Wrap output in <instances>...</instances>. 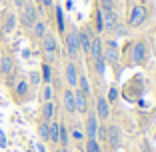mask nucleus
I'll return each mask as SVG.
<instances>
[{
  "label": "nucleus",
  "instance_id": "obj_6",
  "mask_svg": "<svg viewBox=\"0 0 156 152\" xmlns=\"http://www.w3.org/2000/svg\"><path fill=\"white\" fill-rule=\"evenodd\" d=\"M12 94H14V100L16 102H24L28 98V94H30V84H28V80H18V82L14 84V90H12Z\"/></svg>",
  "mask_w": 156,
  "mask_h": 152
},
{
  "label": "nucleus",
  "instance_id": "obj_1",
  "mask_svg": "<svg viewBox=\"0 0 156 152\" xmlns=\"http://www.w3.org/2000/svg\"><path fill=\"white\" fill-rule=\"evenodd\" d=\"M100 16H102V28L106 32H112L118 24V14L112 6V0H100Z\"/></svg>",
  "mask_w": 156,
  "mask_h": 152
},
{
  "label": "nucleus",
  "instance_id": "obj_21",
  "mask_svg": "<svg viewBox=\"0 0 156 152\" xmlns=\"http://www.w3.org/2000/svg\"><path fill=\"white\" fill-rule=\"evenodd\" d=\"M58 132H60V122H50V134H48V142H52L56 146L58 144Z\"/></svg>",
  "mask_w": 156,
  "mask_h": 152
},
{
  "label": "nucleus",
  "instance_id": "obj_16",
  "mask_svg": "<svg viewBox=\"0 0 156 152\" xmlns=\"http://www.w3.org/2000/svg\"><path fill=\"white\" fill-rule=\"evenodd\" d=\"M62 102H64V110L66 112H76V104H74V90L72 88H66L64 94H62Z\"/></svg>",
  "mask_w": 156,
  "mask_h": 152
},
{
  "label": "nucleus",
  "instance_id": "obj_27",
  "mask_svg": "<svg viewBox=\"0 0 156 152\" xmlns=\"http://www.w3.org/2000/svg\"><path fill=\"white\" fill-rule=\"evenodd\" d=\"M86 152H100V144L96 138H88L86 142Z\"/></svg>",
  "mask_w": 156,
  "mask_h": 152
},
{
  "label": "nucleus",
  "instance_id": "obj_37",
  "mask_svg": "<svg viewBox=\"0 0 156 152\" xmlns=\"http://www.w3.org/2000/svg\"><path fill=\"white\" fill-rule=\"evenodd\" d=\"M54 152H68V148H64V146H56Z\"/></svg>",
  "mask_w": 156,
  "mask_h": 152
},
{
  "label": "nucleus",
  "instance_id": "obj_20",
  "mask_svg": "<svg viewBox=\"0 0 156 152\" xmlns=\"http://www.w3.org/2000/svg\"><path fill=\"white\" fill-rule=\"evenodd\" d=\"M30 30H32V36L36 38V40H42V38H44V34H46V24L42 22V20H36V22H34V26L30 28Z\"/></svg>",
  "mask_w": 156,
  "mask_h": 152
},
{
  "label": "nucleus",
  "instance_id": "obj_8",
  "mask_svg": "<svg viewBox=\"0 0 156 152\" xmlns=\"http://www.w3.org/2000/svg\"><path fill=\"white\" fill-rule=\"evenodd\" d=\"M86 124H84V134L88 138H96V130H98V116L94 112H86Z\"/></svg>",
  "mask_w": 156,
  "mask_h": 152
},
{
  "label": "nucleus",
  "instance_id": "obj_23",
  "mask_svg": "<svg viewBox=\"0 0 156 152\" xmlns=\"http://www.w3.org/2000/svg\"><path fill=\"white\" fill-rule=\"evenodd\" d=\"M76 88L80 90V92H84L86 96L90 94V82H88L86 76H78V84H76Z\"/></svg>",
  "mask_w": 156,
  "mask_h": 152
},
{
  "label": "nucleus",
  "instance_id": "obj_4",
  "mask_svg": "<svg viewBox=\"0 0 156 152\" xmlns=\"http://www.w3.org/2000/svg\"><path fill=\"white\" fill-rule=\"evenodd\" d=\"M64 44H66V52H68V56L74 60L78 56V52H80V44H78V30H76V28H72L70 32H66Z\"/></svg>",
  "mask_w": 156,
  "mask_h": 152
},
{
  "label": "nucleus",
  "instance_id": "obj_15",
  "mask_svg": "<svg viewBox=\"0 0 156 152\" xmlns=\"http://www.w3.org/2000/svg\"><path fill=\"white\" fill-rule=\"evenodd\" d=\"M106 140L110 142V146L114 148V150L120 146V130H118V126H108V128H106Z\"/></svg>",
  "mask_w": 156,
  "mask_h": 152
},
{
  "label": "nucleus",
  "instance_id": "obj_24",
  "mask_svg": "<svg viewBox=\"0 0 156 152\" xmlns=\"http://www.w3.org/2000/svg\"><path fill=\"white\" fill-rule=\"evenodd\" d=\"M42 82L44 84H50V80H52V68H50V64H48V62H44V64H42Z\"/></svg>",
  "mask_w": 156,
  "mask_h": 152
},
{
  "label": "nucleus",
  "instance_id": "obj_36",
  "mask_svg": "<svg viewBox=\"0 0 156 152\" xmlns=\"http://www.w3.org/2000/svg\"><path fill=\"white\" fill-rule=\"evenodd\" d=\"M40 4L46 6V8H50V6H52V0H40Z\"/></svg>",
  "mask_w": 156,
  "mask_h": 152
},
{
  "label": "nucleus",
  "instance_id": "obj_38",
  "mask_svg": "<svg viewBox=\"0 0 156 152\" xmlns=\"http://www.w3.org/2000/svg\"><path fill=\"white\" fill-rule=\"evenodd\" d=\"M2 38H4V32H2V28H0V40H2Z\"/></svg>",
  "mask_w": 156,
  "mask_h": 152
},
{
  "label": "nucleus",
  "instance_id": "obj_33",
  "mask_svg": "<svg viewBox=\"0 0 156 152\" xmlns=\"http://www.w3.org/2000/svg\"><path fill=\"white\" fill-rule=\"evenodd\" d=\"M0 146L2 148L6 146V136H4V132H2V128H0Z\"/></svg>",
  "mask_w": 156,
  "mask_h": 152
},
{
  "label": "nucleus",
  "instance_id": "obj_17",
  "mask_svg": "<svg viewBox=\"0 0 156 152\" xmlns=\"http://www.w3.org/2000/svg\"><path fill=\"white\" fill-rule=\"evenodd\" d=\"M40 116H42L44 122H52V120H54V102L52 100L44 102L42 108H40Z\"/></svg>",
  "mask_w": 156,
  "mask_h": 152
},
{
  "label": "nucleus",
  "instance_id": "obj_11",
  "mask_svg": "<svg viewBox=\"0 0 156 152\" xmlns=\"http://www.w3.org/2000/svg\"><path fill=\"white\" fill-rule=\"evenodd\" d=\"M146 54H148V50H146V44L144 42H136L132 46V62L134 64H144Z\"/></svg>",
  "mask_w": 156,
  "mask_h": 152
},
{
  "label": "nucleus",
  "instance_id": "obj_22",
  "mask_svg": "<svg viewBox=\"0 0 156 152\" xmlns=\"http://www.w3.org/2000/svg\"><path fill=\"white\" fill-rule=\"evenodd\" d=\"M48 134H50V122L40 120V122H38V136H40L42 140H48Z\"/></svg>",
  "mask_w": 156,
  "mask_h": 152
},
{
  "label": "nucleus",
  "instance_id": "obj_32",
  "mask_svg": "<svg viewBox=\"0 0 156 152\" xmlns=\"http://www.w3.org/2000/svg\"><path fill=\"white\" fill-rule=\"evenodd\" d=\"M72 136H74V138H76V140H82V136H84V134L80 132V130H78V128H72Z\"/></svg>",
  "mask_w": 156,
  "mask_h": 152
},
{
  "label": "nucleus",
  "instance_id": "obj_18",
  "mask_svg": "<svg viewBox=\"0 0 156 152\" xmlns=\"http://www.w3.org/2000/svg\"><path fill=\"white\" fill-rule=\"evenodd\" d=\"M14 26H16V14L8 12V14H6V18H4V22H2V32L10 34L14 30Z\"/></svg>",
  "mask_w": 156,
  "mask_h": 152
},
{
  "label": "nucleus",
  "instance_id": "obj_2",
  "mask_svg": "<svg viewBox=\"0 0 156 152\" xmlns=\"http://www.w3.org/2000/svg\"><path fill=\"white\" fill-rule=\"evenodd\" d=\"M38 20V10L36 6L32 4V2H26V4L20 8V24H22V28H26V30H30V28L34 26V22Z\"/></svg>",
  "mask_w": 156,
  "mask_h": 152
},
{
  "label": "nucleus",
  "instance_id": "obj_5",
  "mask_svg": "<svg viewBox=\"0 0 156 152\" xmlns=\"http://www.w3.org/2000/svg\"><path fill=\"white\" fill-rule=\"evenodd\" d=\"M144 20H146V8H144L142 4L132 6L130 16H128V24L136 28V26H140V24H144Z\"/></svg>",
  "mask_w": 156,
  "mask_h": 152
},
{
  "label": "nucleus",
  "instance_id": "obj_14",
  "mask_svg": "<svg viewBox=\"0 0 156 152\" xmlns=\"http://www.w3.org/2000/svg\"><path fill=\"white\" fill-rule=\"evenodd\" d=\"M96 116L102 120H106L108 116H110V102L106 100L104 96H100L96 100Z\"/></svg>",
  "mask_w": 156,
  "mask_h": 152
},
{
  "label": "nucleus",
  "instance_id": "obj_34",
  "mask_svg": "<svg viewBox=\"0 0 156 152\" xmlns=\"http://www.w3.org/2000/svg\"><path fill=\"white\" fill-rule=\"evenodd\" d=\"M114 30H116L118 34H126V28H124L122 24H116V28H114Z\"/></svg>",
  "mask_w": 156,
  "mask_h": 152
},
{
  "label": "nucleus",
  "instance_id": "obj_28",
  "mask_svg": "<svg viewBox=\"0 0 156 152\" xmlns=\"http://www.w3.org/2000/svg\"><path fill=\"white\" fill-rule=\"evenodd\" d=\"M42 100H44V102L52 100V86H50V84H46L44 90H42Z\"/></svg>",
  "mask_w": 156,
  "mask_h": 152
},
{
  "label": "nucleus",
  "instance_id": "obj_31",
  "mask_svg": "<svg viewBox=\"0 0 156 152\" xmlns=\"http://www.w3.org/2000/svg\"><path fill=\"white\" fill-rule=\"evenodd\" d=\"M116 98H118V90H116V88H110V92H108V98H106V100L112 102V100H116Z\"/></svg>",
  "mask_w": 156,
  "mask_h": 152
},
{
  "label": "nucleus",
  "instance_id": "obj_9",
  "mask_svg": "<svg viewBox=\"0 0 156 152\" xmlns=\"http://www.w3.org/2000/svg\"><path fill=\"white\" fill-rule=\"evenodd\" d=\"M92 30L86 28V30H78V44H80V50L84 54H90V44H92Z\"/></svg>",
  "mask_w": 156,
  "mask_h": 152
},
{
  "label": "nucleus",
  "instance_id": "obj_3",
  "mask_svg": "<svg viewBox=\"0 0 156 152\" xmlns=\"http://www.w3.org/2000/svg\"><path fill=\"white\" fill-rule=\"evenodd\" d=\"M42 50H44L46 58H48V64H50L52 60H54V56L58 54V42H56V36L54 34H44V38H42Z\"/></svg>",
  "mask_w": 156,
  "mask_h": 152
},
{
  "label": "nucleus",
  "instance_id": "obj_13",
  "mask_svg": "<svg viewBox=\"0 0 156 152\" xmlns=\"http://www.w3.org/2000/svg\"><path fill=\"white\" fill-rule=\"evenodd\" d=\"M0 74H4L6 78H10V76L14 74V60H12V56L4 54L2 58H0Z\"/></svg>",
  "mask_w": 156,
  "mask_h": 152
},
{
  "label": "nucleus",
  "instance_id": "obj_29",
  "mask_svg": "<svg viewBox=\"0 0 156 152\" xmlns=\"http://www.w3.org/2000/svg\"><path fill=\"white\" fill-rule=\"evenodd\" d=\"M40 82H42L40 74H38V72H30V82H28V84H32V86H38Z\"/></svg>",
  "mask_w": 156,
  "mask_h": 152
},
{
  "label": "nucleus",
  "instance_id": "obj_40",
  "mask_svg": "<svg viewBox=\"0 0 156 152\" xmlns=\"http://www.w3.org/2000/svg\"><path fill=\"white\" fill-rule=\"evenodd\" d=\"M114 152H116V150H114Z\"/></svg>",
  "mask_w": 156,
  "mask_h": 152
},
{
  "label": "nucleus",
  "instance_id": "obj_25",
  "mask_svg": "<svg viewBox=\"0 0 156 152\" xmlns=\"http://www.w3.org/2000/svg\"><path fill=\"white\" fill-rule=\"evenodd\" d=\"M56 22H58V30L64 32V12H62V6H56Z\"/></svg>",
  "mask_w": 156,
  "mask_h": 152
},
{
  "label": "nucleus",
  "instance_id": "obj_12",
  "mask_svg": "<svg viewBox=\"0 0 156 152\" xmlns=\"http://www.w3.org/2000/svg\"><path fill=\"white\" fill-rule=\"evenodd\" d=\"M74 104H76V112H80V114H86L88 112V96L84 92H80V90H74Z\"/></svg>",
  "mask_w": 156,
  "mask_h": 152
},
{
  "label": "nucleus",
  "instance_id": "obj_39",
  "mask_svg": "<svg viewBox=\"0 0 156 152\" xmlns=\"http://www.w3.org/2000/svg\"><path fill=\"white\" fill-rule=\"evenodd\" d=\"M36 2H40V0H36Z\"/></svg>",
  "mask_w": 156,
  "mask_h": 152
},
{
  "label": "nucleus",
  "instance_id": "obj_19",
  "mask_svg": "<svg viewBox=\"0 0 156 152\" xmlns=\"http://www.w3.org/2000/svg\"><path fill=\"white\" fill-rule=\"evenodd\" d=\"M90 56H92V60H96V58H100V56H102V40H100L98 36L92 38V44H90Z\"/></svg>",
  "mask_w": 156,
  "mask_h": 152
},
{
  "label": "nucleus",
  "instance_id": "obj_10",
  "mask_svg": "<svg viewBox=\"0 0 156 152\" xmlns=\"http://www.w3.org/2000/svg\"><path fill=\"white\" fill-rule=\"evenodd\" d=\"M64 78H66V84H68L70 88H76L78 84V68L74 62H68V64L64 66Z\"/></svg>",
  "mask_w": 156,
  "mask_h": 152
},
{
  "label": "nucleus",
  "instance_id": "obj_35",
  "mask_svg": "<svg viewBox=\"0 0 156 152\" xmlns=\"http://www.w3.org/2000/svg\"><path fill=\"white\" fill-rule=\"evenodd\" d=\"M24 4H26V0H14V6H16V8H22Z\"/></svg>",
  "mask_w": 156,
  "mask_h": 152
},
{
  "label": "nucleus",
  "instance_id": "obj_26",
  "mask_svg": "<svg viewBox=\"0 0 156 152\" xmlns=\"http://www.w3.org/2000/svg\"><path fill=\"white\" fill-rule=\"evenodd\" d=\"M94 66H96V72L100 74V76H104V72H106V60H104V56H100V58L94 60Z\"/></svg>",
  "mask_w": 156,
  "mask_h": 152
},
{
  "label": "nucleus",
  "instance_id": "obj_30",
  "mask_svg": "<svg viewBox=\"0 0 156 152\" xmlns=\"http://www.w3.org/2000/svg\"><path fill=\"white\" fill-rule=\"evenodd\" d=\"M96 138H98V140H102V142L106 140V126H100V124H98V130H96Z\"/></svg>",
  "mask_w": 156,
  "mask_h": 152
},
{
  "label": "nucleus",
  "instance_id": "obj_7",
  "mask_svg": "<svg viewBox=\"0 0 156 152\" xmlns=\"http://www.w3.org/2000/svg\"><path fill=\"white\" fill-rule=\"evenodd\" d=\"M102 56H104V60L106 62H110V64H118V46H116V42H112V40H108L106 42V46L102 48Z\"/></svg>",
  "mask_w": 156,
  "mask_h": 152
}]
</instances>
